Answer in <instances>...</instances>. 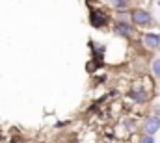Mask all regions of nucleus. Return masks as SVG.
<instances>
[{"mask_svg":"<svg viewBox=\"0 0 160 143\" xmlns=\"http://www.w3.org/2000/svg\"><path fill=\"white\" fill-rule=\"evenodd\" d=\"M0 141H2V134H0Z\"/></svg>","mask_w":160,"mask_h":143,"instance_id":"obj_10","label":"nucleus"},{"mask_svg":"<svg viewBox=\"0 0 160 143\" xmlns=\"http://www.w3.org/2000/svg\"><path fill=\"white\" fill-rule=\"evenodd\" d=\"M114 32H116V36L118 37H125V39H128V37H132V34H134V28H132L128 22H116Z\"/></svg>","mask_w":160,"mask_h":143,"instance_id":"obj_3","label":"nucleus"},{"mask_svg":"<svg viewBox=\"0 0 160 143\" xmlns=\"http://www.w3.org/2000/svg\"><path fill=\"white\" fill-rule=\"evenodd\" d=\"M140 143H155V138H153V136H143V138L140 140Z\"/></svg>","mask_w":160,"mask_h":143,"instance_id":"obj_9","label":"nucleus"},{"mask_svg":"<svg viewBox=\"0 0 160 143\" xmlns=\"http://www.w3.org/2000/svg\"><path fill=\"white\" fill-rule=\"evenodd\" d=\"M128 97H130L134 102H145V101L149 99V95H147L143 89H132V91L128 93Z\"/></svg>","mask_w":160,"mask_h":143,"instance_id":"obj_6","label":"nucleus"},{"mask_svg":"<svg viewBox=\"0 0 160 143\" xmlns=\"http://www.w3.org/2000/svg\"><path fill=\"white\" fill-rule=\"evenodd\" d=\"M143 128H145V134H147V136H155L160 128V113H157L155 117H149Z\"/></svg>","mask_w":160,"mask_h":143,"instance_id":"obj_4","label":"nucleus"},{"mask_svg":"<svg viewBox=\"0 0 160 143\" xmlns=\"http://www.w3.org/2000/svg\"><path fill=\"white\" fill-rule=\"evenodd\" d=\"M108 4L118 11H127L128 9V0H108Z\"/></svg>","mask_w":160,"mask_h":143,"instance_id":"obj_7","label":"nucleus"},{"mask_svg":"<svg viewBox=\"0 0 160 143\" xmlns=\"http://www.w3.org/2000/svg\"><path fill=\"white\" fill-rule=\"evenodd\" d=\"M151 71H153V74H155L157 78H160V58L151 63Z\"/></svg>","mask_w":160,"mask_h":143,"instance_id":"obj_8","label":"nucleus"},{"mask_svg":"<svg viewBox=\"0 0 160 143\" xmlns=\"http://www.w3.org/2000/svg\"><path fill=\"white\" fill-rule=\"evenodd\" d=\"M108 15L104 13V11H101V9H91L89 11V22H91V26H95V28H102V26H106L108 24Z\"/></svg>","mask_w":160,"mask_h":143,"instance_id":"obj_2","label":"nucleus"},{"mask_svg":"<svg viewBox=\"0 0 160 143\" xmlns=\"http://www.w3.org/2000/svg\"><path fill=\"white\" fill-rule=\"evenodd\" d=\"M143 45L149 48V50H155L160 47V36L158 34H145L143 36Z\"/></svg>","mask_w":160,"mask_h":143,"instance_id":"obj_5","label":"nucleus"},{"mask_svg":"<svg viewBox=\"0 0 160 143\" xmlns=\"http://www.w3.org/2000/svg\"><path fill=\"white\" fill-rule=\"evenodd\" d=\"M130 22H134L136 26H147V24L153 22V17H151V13L145 11V9H134V11L130 13Z\"/></svg>","mask_w":160,"mask_h":143,"instance_id":"obj_1","label":"nucleus"}]
</instances>
